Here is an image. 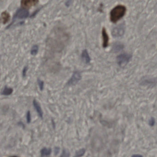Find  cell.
<instances>
[{
    "label": "cell",
    "instance_id": "6da1fadb",
    "mask_svg": "<svg viewBox=\"0 0 157 157\" xmlns=\"http://www.w3.org/2000/svg\"><path fill=\"white\" fill-rule=\"evenodd\" d=\"M126 12V8L122 5H118L114 8L110 12V19L112 22H117L123 17Z\"/></svg>",
    "mask_w": 157,
    "mask_h": 157
},
{
    "label": "cell",
    "instance_id": "7a4b0ae2",
    "mask_svg": "<svg viewBox=\"0 0 157 157\" xmlns=\"http://www.w3.org/2000/svg\"><path fill=\"white\" fill-rule=\"evenodd\" d=\"M29 15V12L27 9L24 8L18 9L14 15L13 19H12V23L9 25L8 28L10 27L16 19H25L28 18Z\"/></svg>",
    "mask_w": 157,
    "mask_h": 157
},
{
    "label": "cell",
    "instance_id": "3957f363",
    "mask_svg": "<svg viewBox=\"0 0 157 157\" xmlns=\"http://www.w3.org/2000/svg\"><path fill=\"white\" fill-rule=\"evenodd\" d=\"M131 58V55L127 53L121 54L117 57V63L121 67H124L129 63Z\"/></svg>",
    "mask_w": 157,
    "mask_h": 157
},
{
    "label": "cell",
    "instance_id": "277c9868",
    "mask_svg": "<svg viewBox=\"0 0 157 157\" xmlns=\"http://www.w3.org/2000/svg\"><path fill=\"white\" fill-rule=\"evenodd\" d=\"M81 78L82 76L80 72L79 71H75L69 80L67 84L69 86L75 85L81 79Z\"/></svg>",
    "mask_w": 157,
    "mask_h": 157
},
{
    "label": "cell",
    "instance_id": "5b68a950",
    "mask_svg": "<svg viewBox=\"0 0 157 157\" xmlns=\"http://www.w3.org/2000/svg\"><path fill=\"white\" fill-rule=\"evenodd\" d=\"M125 30V26L123 24H121V25H118L117 27L114 28L112 30V35L114 37H119L122 36Z\"/></svg>",
    "mask_w": 157,
    "mask_h": 157
},
{
    "label": "cell",
    "instance_id": "8992f818",
    "mask_svg": "<svg viewBox=\"0 0 157 157\" xmlns=\"http://www.w3.org/2000/svg\"><path fill=\"white\" fill-rule=\"evenodd\" d=\"M38 1L36 0H23L21 1V6L23 8H30L32 6L36 5L38 3Z\"/></svg>",
    "mask_w": 157,
    "mask_h": 157
},
{
    "label": "cell",
    "instance_id": "52a82bcc",
    "mask_svg": "<svg viewBox=\"0 0 157 157\" xmlns=\"http://www.w3.org/2000/svg\"><path fill=\"white\" fill-rule=\"evenodd\" d=\"M102 35L103 38V47L105 48L108 46L109 38L107 30L104 27L102 29Z\"/></svg>",
    "mask_w": 157,
    "mask_h": 157
},
{
    "label": "cell",
    "instance_id": "ba28073f",
    "mask_svg": "<svg viewBox=\"0 0 157 157\" xmlns=\"http://www.w3.org/2000/svg\"><path fill=\"white\" fill-rule=\"evenodd\" d=\"M33 104L34 105L35 110L38 114V115L41 118H43V112L42 108L41 107L39 103L36 101V100H34L33 101Z\"/></svg>",
    "mask_w": 157,
    "mask_h": 157
},
{
    "label": "cell",
    "instance_id": "9c48e42d",
    "mask_svg": "<svg viewBox=\"0 0 157 157\" xmlns=\"http://www.w3.org/2000/svg\"><path fill=\"white\" fill-rule=\"evenodd\" d=\"M81 57L82 60H83L86 64H89L91 61V58L90 57L89 53L87 50H84L82 51Z\"/></svg>",
    "mask_w": 157,
    "mask_h": 157
},
{
    "label": "cell",
    "instance_id": "30bf717a",
    "mask_svg": "<svg viewBox=\"0 0 157 157\" xmlns=\"http://www.w3.org/2000/svg\"><path fill=\"white\" fill-rule=\"evenodd\" d=\"M10 14L8 12L5 11L2 12L1 14V20L3 24H5L7 22H8L10 20Z\"/></svg>",
    "mask_w": 157,
    "mask_h": 157
},
{
    "label": "cell",
    "instance_id": "8fae6325",
    "mask_svg": "<svg viewBox=\"0 0 157 157\" xmlns=\"http://www.w3.org/2000/svg\"><path fill=\"white\" fill-rule=\"evenodd\" d=\"M51 152H52V150H51V148H46V147H44V148H43L41 150V157H46L50 156L51 154Z\"/></svg>",
    "mask_w": 157,
    "mask_h": 157
},
{
    "label": "cell",
    "instance_id": "7c38bea8",
    "mask_svg": "<svg viewBox=\"0 0 157 157\" xmlns=\"http://www.w3.org/2000/svg\"><path fill=\"white\" fill-rule=\"evenodd\" d=\"M12 92H13V89L12 88L5 86L4 87L2 92H1V94L3 95V96H9L10 94H12Z\"/></svg>",
    "mask_w": 157,
    "mask_h": 157
},
{
    "label": "cell",
    "instance_id": "4fadbf2b",
    "mask_svg": "<svg viewBox=\"0 0 157 157\" xmlns=\"http://www.w3.org/2000/svg\"><path fill=\"white\" fill-rule=\"evenodd\" d=\"M123 47H124V46L121 43H116L114 45L113 50L114 52H118L122 50Z\"/></svg>",
    "mask_w": 157,
    "mask_h": 157
},
{
    "label": "cell",
    "instance_id": "5bb4252c",
    "mask_svg": "<svg viewBox=\"0 0 157 157\" xmlns=\"http://www.w3.org/2000/svg\"><path fill=\"white\" fill-rule=\"evenodd\" d=\"M38 50H39V47L38 45H36V44L33 45L32 47V48L31 50H30V54L32 55L35 56L38 53Z\"/></svg>",
    "mask_w": 157,
    "mask_h": 157
},
{
    "label": "cell",
    "instance_id": "9a60e30c",
    "mask_svg": "<svg viewBox=\"0 0 157 157\" xmlns=\"http://www.w3.org/2000/svg\"><path fill=\"white\" fill-rule=\"evenodd\" d=\"M85 149H84V148L80 149L78 151H76L74 157H82L85 154Z\"/></svg>",
    "mask_w": 157,
    "mask_h": 157
},
{
    "label": "cell",
    "instance_id": "2e32d148",
    "mask_svg": "<svg viewBox=\"0 0 157 157\" xmlns=\"http://www.w3.org/2000/svg\"><path fill=\"white\" fill-rule=\"evenodd\" d=\"M37 83H38V86L39 87L40 90L42 91L44 89V82L42 81V80L38 78L37 79Z\"/></svg>",
    "mask_w": 157,
    "mask_h": 157
},
{
    "label": "cell",
    "instance_id": "e0dca14e",
    "mask_svg": "<svg viewBox=\"0 0 157 157\" xmlns=\"http://www.w3.org/2000/svg\"><path fill=\"white\" fill-rule=\"evenodd\" d=\"M61 157H70V153L68 151L64 149L62 151Z\"/></svg>",
    "mask_w": 157,
    "mask_h": 157
},
{
    "label": "cell",
    "instance_id": "ac0fdd59",
    "mask_svg": "<svg viewBox=\"0 0 157 157\" xmlns=\"http://www.w3.org/2000/svg\"><path fill=\"white\" fill-rule=\"evenodd\" d=\"M28 70V66L27 65L25 66L22 70V76L23 78H25L26 76L27 71Z\"/></svg>",
    "mask_w": 157,
    "mask_h": 157
},
{
    "label": "cell",
    "instance_id": "d6986e66",
    "mask_svg": "<svg viewBox=\"0 0 157 157\" xmlns=\"http://www.w3.org/2000/svg\"><path fill=\"white\" fill-rule=\"evenodd\" d=\"M31 114H30V111L27 112V114H26V120H27V122L28 123H30L31 122Z\"/></svg>",
    "mask_w": 157,
    "mask_h": 157
},
{
    "label": "cell",
    "instance_id": "ffe728a7",
    "mask_svg": "<svg viewBox=\"0 0 157 157\" xmlns=\"http://www.w3.org/2000/svg\"><path fill=\"white\" fill-rule=\"evenodd\" d=\"M149 125L151 126H153L155 123V120L154 118H151L149 120Z\"/></svg>",
    "mask_w": 157,
    "mask_h": 157
},
{
    "label": "cell",
    "instance_id": "44dd1931",
    "mask_svg": "<svg viewBox=\"0 0 157 157\" xmlns=\"http://www.w3.org/2000/svg\"><path fill=\"white\" fill-rule=\"evenodd\" d=\"M131 157H143V156L140 154H135L132 156Z\"/></svg>",
    "mask_w": 157,
    "mask_h": 157
},
{
    "label": "cell",
    "instance_id": "7402d4cb",
    "mask_svg": "<svg viewBox=\"0 0 157 157\" xmlns=\"http://www.w3.org/2000/svg\"><path fill=\"white\" fill-rule=\"evenodd\" d=\"M59 151V148L58 147H56L55 149V153L56 154H57L58 153Z\"/></svg>",
    "mask_w": 157,
    "mask_h": 157
},
{
    "label": "cell",
    "instance_id": "603a6c76",
    "mask_svg": "<svg viewBox=\"0 0 157 157\" xmlns=\"http://www.w3.org/2000/svg\"><path fill=\"white\" fill-rule=\"evenodd\" d=\"M17 157V156H13V157Z\"/></svg>",
    "mask_w": 157,
    "mask_h": 157
}]
</instances>
